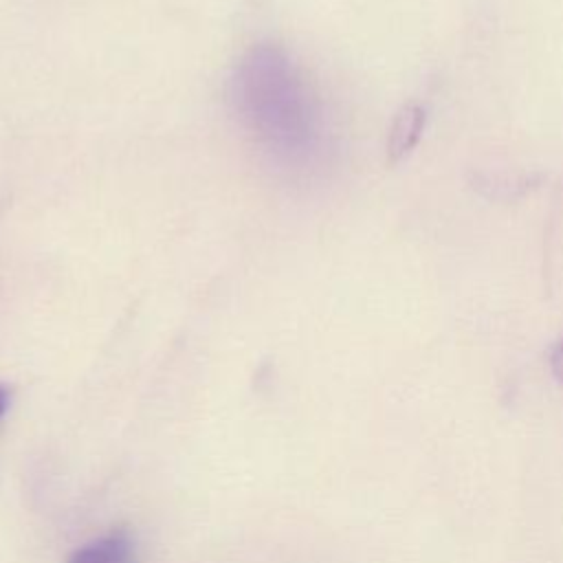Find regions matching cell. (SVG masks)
<instances>
[{"label":"cell","mask_w":563,"mask_h":563,"mask_svg":"<svg viewBox=\"0 0 563 563\" xmlns=\"http://www.w3.org/2000/svg\"><path fill=\"white\" fill-rule=\"evenodd\" d=\"M229 97L242 128L282 169L306 172L323 154L319 101L288 53L255 44L238 62Z\"/></svg>","instance_id":"1"},{"label":"cell","mask_w":563,"mask_h":563,"mask_svg":"<svg viewBox=\"0 0 563 563\" xmlns=\"http://www.w3.org/2000/svg\"><path fill=\"white\" fill-rule=\"evenodd\" d=\"M427 123V110L418 101H407L394 114L387 130V161L396 165L405 161L422 139Z\"/></svg>","instance_id":"2"},{"label":"cell","mask_w":563,"mask_h":563,"mask_svg":"<svg viewBox=\"0 0 563 563\" xmlns=\"http://www.w3.org/2000/svg\"><path fill=\"white\" fill-rule=\"evenodd\" d=\"M66 563H136V545L125 528H117L77 548Z\"/></svg>","instance_id":"3"},{"label":"cell","mask_w":563,"mask_h":563,"mask_svg":"<svg viewBox=\"0 0 563 563\" xmlns=\"http://www.w3.org/2000/svg\"><path fill=\"white\" fill-rule=\"evenodd\" d=\"M550 369L559 383H563V339L556 341L550 350Z\"/></svg>","instance_id":"4"},{"label":"cell","mask_w":563,"mask_h":563,"mask_svg":"<svg viewBox=\"0 0 563 563\" xmlns=\"http://www.w3.org/2000/svg\"><path fill=\"white\" fill-rule=\"evenodd\" d=\"M7 405H9V391L0 385V418H2V413L7 411Z\"/></svg>","instance_id":"5"}]
</instances>
